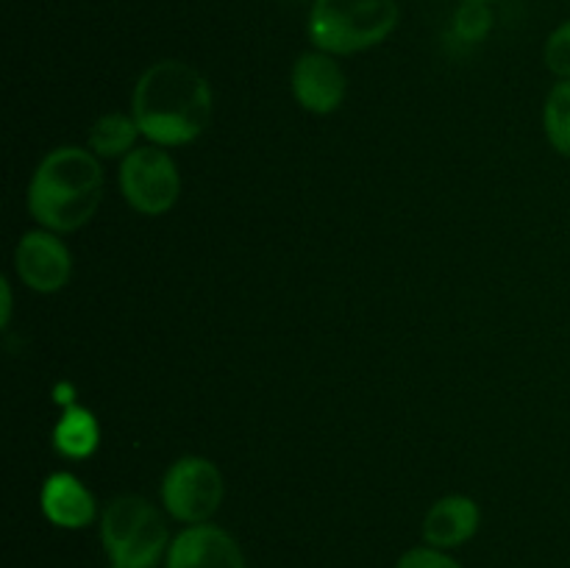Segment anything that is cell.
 <instances>
[{
	"label": "cell",
	"mask_w": 570,
	"mask_h": 568,
	"mask_svg": "<svg viewBox=\"0 0 570 568\" xmlns=\"http://www.w3.org/2000/svg\"><path fill=\"white\" fill-rule=\"evenodd\" d=\"M131 117L142 137L161 148L193 143L212 120L209 81L187 61H156L134 87Z\"/></svg>",
	"instance_id": "obj_1"
},
{
	"label": "cell",
	"mask_w": 570,
	"mask_h": 568,
	"mask_svg": "<svg viewBox=\"0 0 570 568\" xmlns=\"http://www.w3.org/2000/svg\"><path fill=\"white\" fill-rule=\"evenodd\" d=\"M104 198V170L92 150L65 145L45 156L28 184L33 221L53 234L78 232L98 212Z\"/></svg>",
	"instance_id": "obj_2"
},
{
	"label": "cell",
	"mask_w": 570,
	"mask_h": 568,
	"mask_svg": "<svg viewBox=\"0 0 570 568\" xmlns=\"http://www.w3.org/2000/svg\"><path fill=\"white\" fill-rule=\"evenodd\" d=\"M399 17V0H315L309 39L323 53H362L382 45L395 31Z\"/></svg>",
	"instance_id": "obj_3"
},
{
	"label": "cell",
	"mask_w": 570,
	"mask_h": 568,
	"mask_svg": "<svg viewBox=\"0 0 570 568\" xmlns=\"http://www.w3.org/2000/svg\"><path fill=\"white\" fill-rule=\"evenodd\" d=\"M100 540L111 566L154 568L170 549L165 516L142 496H117L100 518Z\"/></svg>",
	"instance_id": "obj_4"
},
{
	"label": "cell",
	"mask_w": 570,
	"mask_h": 568,
	"mask_svg": "<svg viewBox=\"0 0 570 568\" xmlns=\"http://www.w3.org/2000/svg\"><path fill=\"white\" fill-rule=\"evenodd\" d=\"M120 189L131 209L142 215H165L181 195V176L161 145H145L122 159Z\"/></svg>",
	"instance_id": "obj_5"
},
{
	"label": "cell",
	"mask_w": 570,
	"mask_h": 568,
	"mask_svg": "<svg viewBox=\"0 0 570 568\" xmlns=\"http://www.w3.org/2000/svg\"><path fill=\"white\" fill-rule=\"evenodd\" d=\"M226 496L220 468L206 457H181L161 479V501L176 521L206 523Z\"/></svg>",
	"instance_id": "obj_6"
},
{
	"label": "cell",
	"mask_w": 570,
	"mask_h": 568,
	"mask_svg": "<svg viewBox=\"0 0 570 568\" xmlns=\"http://www.w3.org/2000/svg\"><path fill=\"white\" fill-rule=\"evenodd\" d=\"M14 271L33 293H59L70 282L72 256L53 232L39 228L17 243Z\"/></svg>",
	"instance_id": "obj_7"
},
{
	"label": "cell",
	"mask_w": 570,
	"mask_h": 568,
	"mask_svg": "<svg viewBox=\"0 0 570 568\" xmlns=\"http://www.w3.org/2000/svg\"><path fill=\"white\" fill-rule=\"evenodd\" d=\"M165 568H245V555L226 529L189 523L170 540Z\"/></svg>",
	"instance_id": "obj_8"
},
{
	"label": "cell",
	"mask_w": 570,
	"mask_h": 568,
	"mask_svg": "<svg viewBox=\"0 0 570 568\" xmlns=\"http://www.w3.org/2000/svg\"><path fill=\"white\" fill-rule=\"evenodd\" d=\"M289 84H293L295 100L312 115L337 111L348 92L343 67L334 61L332 53H323V50H309V53L298 56Z\"/></svg>",
	"instance_id": "obj_9"
},
{
	"label": "cell",
	"mask_w": 570,
	"mask_h": 568,
	"mask_svg": "<svg viewBox=\"0 0 570 568\" xmlns=\"http://www.w3.org/2000/svg\"><path fill=\"white\" fill-rule=\"evenodd\" d=\"M479 529V507L468 496H445L429 507L423 538L434 549H454L471 540Z\"/></svg>",
	"instance_id": "obj_10"
},
{
	"label": "cell",
	"mask_w": 570,
	"mask_h": 568,
	"mask_svg": "<svg viewBox=\"0 0 570 568\" xmlns=\"http://www.w3.org/2000/svg\"><path fill=\"white\" fill-rule=\"evenodd\" d=\"M42 512L61 529H83L95 518V499L72 473H53L42 488Z\"/></svg>",
	"instance_id": "obj_11"
},
{
	"label": "cell",
	"mask_w": 570,
	"mask_h": 568,
	"mask_svg": "<svg viewBox=\"0 0 570 568\" xmlns=\"http://www.w3.org/2000/svg\"><path fill=\"white\" fill-rule=\"evenodd\" d=\"M100 443V427L95 415L83 407H67L61 421L53 429V445L61 457L83 460L92 454Z\"/></svg>",
	"instance_id": "obj_12"
},
{
	"label": "cell",
	"mask_w": 570,
	"mask_h": 568,
	"mask_svg": "<svg viewBox=\"0 0 570 568\" xmlns=\"http://www.w3.org/2000/svg\"><path fill=\"white\" fill-rule=\"evenodd\" d=\"M139 126L128 115H104L89 131V148L98 156H122L131 154L139 137Z\"/></svg>",
	"instance_id": "obj_13"
},
{
	"label": "cell",
	"mask_w": 570,
	"mask_h": 568,
	"mask_svg": "<svg viewBox=\"0 0 570 568\" xmlns=\"http://www.w3.org/2000/svg\"><path fill=\"white\" fill-rule=\"evenodd\" d=\"M546 137L557 154L570 159V81L554 84L543 109Z\"/></svg>",
	"instance_id": "obj_14"
},
{
	"label": "cell",
	"mask_w": 570,
	"mask_h": 568,
	"mask_svg": "<svg viewBox=\"0 0 570 568\" xmlns=\"http://www.w3.org/2000/svg\"><path fill=\"white\" fill-rule=\"evenodd\" d=\"M493 28V11L482 0H462L454 14V33L462 42H482Z\"/></svg>",
	"instance_id": "obj_15"
},
{
	"label": "cell",
	"mask_w": 570,
	"mask_h": 568,
	"mask_svg": "<svg viewBox=\"0 0 570 568\" xmlns=\"http://www.w3.org/2000/svg\"><path fill=\"white\" fill-rule=\"evenodd\" d=\"M546 67L560 81H570V20L562 22L546 42Z\"/></svg>",
	"instance_id": "obj_16"
},
{
	"label": "cell",
	"mask_w": 570,
	"mask_h": 568,
	"mask_svg": "<svg viewBox=\"0 0 570 568\" xmlns=\"http://www.w3.org/2000/svg\"><path fill=\"white\" fill-rule=\"evenodd\" d=\"M395 568H462L454 557L445 555L443 549H434V546H426V549H410L399 560Z\"/></svg>",
	"instance_id": "obj_17"
},
{
	"label": "cell",
	"mask_w": 570,
	"mask_h": 568,
	"mask_svg": "<svg viewBox=\"0 0 570 568\" xmlns=\"http://www.w3.org/2000/svg\"><path fill=\"white\" fill-rule=\"evenodd\" d=\"M0 295H3V306H0V323H3V326H9V321H11V284L6 282H0Z\"/></svg>",
	"instance_id": "obj_18"
},
{
	"label": "cell",
	"mask_w": 570,
	"mask_h": 568,
	"mask_svg": "<svg viewBox=\"0 0 570 568\" xmlns=\"http://www.w3.org/2000/svg\"><path fill=\"white\" fill-rule=\"evenodd\" d=\"M482 3H490V0H482Z\"/></svg>",
	"instance_id": "obj_19"
},
{
	"label": "cell",
	"mask_w": 570,
	"mask_h": 568,
	"mask_svg": "<svg viewBox=\"0 0 570 568\" xmlns=\"http://www.w3.org/2000/svg\"><path fill=\"white\" fill-rule=\"evenodd\" d=\"M109 568H120V566H109Z\"/></svg>",
	"instance_id": "obj_20"
}]
</instances>
